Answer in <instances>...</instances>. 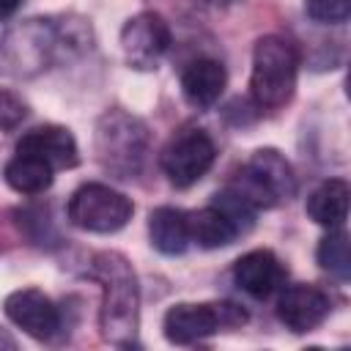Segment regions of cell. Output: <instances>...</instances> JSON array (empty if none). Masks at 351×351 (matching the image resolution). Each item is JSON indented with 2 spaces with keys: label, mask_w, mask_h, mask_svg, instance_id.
<instances>
[{
  "label": "cell",
  "mask_w": 351,
  "mask_h": 351,
  "mask_svg": "<svg viewBox=\"0 0 351 351\" xmlns=\"http://www.w3.org/2000/svg\"><path fill=\"white\" fill-rule=\"evenodd\" d=\"M186 222H189V239L197 241L203 250H219V247H228L239 230L236 225L211 203L206 208H197L192 214H186Z\"/></svg>",
  "instance_id": "e0dca14e"
},
{
  "label": "cell",
  "mask_w": 351,
  "mask_h": 351,
  "mask_svg": "<svg viewBox=\"0 0 351 351\" xmlns=\"http://www.w3.org/2000/svg\"><path fill=\"white\" fill-rule=\"evenodd\" d=\"M244 321H247V313L230 302H203V304L178 302L165 313L162 329L170 343L192 346L197 340L211 337L219 329L241 326Z\"/></svg>",
  "instance_id": "8992f818"
},
{
  "label": "cell",
  "mask_w": 351,
  "mask_h": 351,
  "mask_svg": "<svg viewBox=\"0 0 351 351\" xmlns=\"http://www.w3.org/2000/svg\"><path fill=\"white\" fill-rule=\"evenodd\" d=\"M304 11L315 22L340 25L351 14V0H304Z\"/></svg>",
  "instance_id": "44dd1931"
},
{
  "label": "cell",
  "mask_w": 351,
  "mask_h": 351,
  "mask_svg": "<svg viewBox=\"0 0 351 351\" xmlns=\"http://www.w3.org/2000/svg\"><path fill=\"white\" fill-rule=\"evenodd\" d=\"M225 82H228V74L222 69L219 60H211V58H200L195 63H189L181 74V90H184V99L203 110V107H211L222 90H225Z\"/></svg>",
  "instance_id": "5bb4252c"
},
{
  "label": "cell",
  "mask_w": 351,
  "mask_h": 351,
  "mask_svg": "<svg viewBox=\"0 0 351 351\" xmlns=\"http://www.w3.org/2000/svg\"><path fill=\"white\" fill-rule=\"evenodd\" d=\"M214 156H217L214 140L200 129H186L165 145L159 165L173 186L186 189L208 173V167L214 165Z\"/></svg>",
  "instance_id": "ba28073f"
},
{
  "label": "cell",
  "mask_w": 351,
  "mask_h": 351,
  "mask_svg": "<svg viewBox=\"0 0 351 351\" xmlns=\"http://www.w3.org/2000/svg\"><path fill=\"white\" fill-rule=\"evenodd\" d=\"M214 206H217V208L236 225L239 233L250 230L252 222H255V208H252L247 200H241L233 189H222V192H217V195H214Z\"/></svg>",
  "instance_id": "ffe728a7"
},
{
  "label": "cell",
  "mask_w": 351,
  "mask_h": 351,
  "mask_svg": "<svg viewBox=\"0 0 351 351\" xmlns=\"http://www.w3.org/2000/svg\"><path fill=\"white\" fill-rule=\"evenodd\" d=\"M348 197H351V186L343 178H329L318 184L307 197V214L313 222L324 228H340L348 217Z\"/></svg>",
  "instance_id": "2e32d148"
},
{
  "label": "cell",
  "mask_w": 351,
  "mask_h": 351,
  "mask_svg": "<svg viewBox=\"0 0 351 351\" xmlns=\"http://www.w3.org/2000/svg\"><path fill=\"white\" fill-rule=\"evenodd\" d=\"M241 200H247L255 211L271 208L296 192V178L288 159L274 148H261L250 156L241 173L230 181V186Z\"/></svg>",
  "instance_id": "5b68a950"
},
{
  "label": "cell",
  "mask_w": 351,
  "mask_h": 351,
  "mask_svg": "<svg viewBox=\"0 0 351 351\" xmlns=\"http://www.w3.org/2000/svg\"><path fill=\"white\" fill-rule=\"evenodd\" d=\"M3 310L22 332H27L36 340H49L60 329V313L55 302L36 288H22L8 293Z\"/></svg>",
  "instance_id": "30bf717a"
},
{
  "label": "cell",
  "mask_w": 351,
  "mask_h": 351,
  "mask_svg": "<svg viewBox=\"0 0 351 351\" xmlns=\"http://www.w3.org/2000/svg\"><path fill=\"white\" fill-rule=\"evenodd\" d=\"M90 274L101 282V313L99 326L107 343L129 348L137 346V324H140V291L137 277L129 261L121 252H99L93 258Z\"/></svg>",
  "instance_id": "6da1fadb"
},
{
  "label": "cell",
  "mask_w": 351,
  "mask_h": 351,
  "mask_svg": "<svg viewBox=\"0 0 351 351\" xmlns=\"http://www.w3.org/2000/svg\"><path fill=\"white\" fill-rule=\"evenodd\" d=\"M16 8H19V0H0V19L11 16Z\"/></svg>",
  "instance_id": "603a6c76"
},
{
  "label": "cell",
  "mask_w": 351,
  "mask_h": 351,
  "mask_svg": "<svg viewBox=\"0 0 351 351\" xmlns=\"http://www.w3.org/2000/svg\"><path fill=\"white\" fill-rule=\"evenodd\" d=\"M93 148L104 170L118 178H132L140 173L148 154V129L140 118L123 110H107L96 121Z\"/></svg>",
  "instance_id": "277c9868"
},
{
  "label": "cell",
  "mask_w": 351,
  "mask_h": 351,
  "mask_svg": "<svg viewBox=\"0 0 351 351\" xmlns=\"http://www.w3.org/2000/svg\"><path fill=\"white\" fill-rule=\"evenodd\" d=\"M236 285L252 299H269L285 282V266L271 250H252L233 263Z\"/></svg>",
  "instance_id": "8fae6325"
},
{
  "label": "cell",
  "mask_w": 351,
  "mask_h": 351,
  "mask_svg": "<svg viewBox=\"0 0 351 351\" xmlns=\"http://www.w3.org/2000/svg\"><path fill=\"white\" fill-rule=\"evenodd\" d=\"M16 151L25 154H36L44 162H49L52 167H74L80 162V151H77V140L66 126H36L30 132L22 134Z\"/></svg>",
  "instance_id": "4fadbf2b"
},
{
  "label": "cell",
  "mask_w": 351,
  "mask_h": 351,
  "mask_svg": "<svg viewBox=\"0 0 351 351\" xmlns=\"http://www.w3.org/2000/svg\"><path fill=\"white\" fill-rule=\"evenodd\" d=\"M329 296L315 285H291L280 293L277 318L291 332H310L329 315Z\"/></svg>",
  "instance_id": "7c38bea8"
},
{
  "label": "cell",
  "mask_w": 351,
  "mask_h": 351,
  "mask_svg": "<svg viewBox=\"0 0 351 351\" xmlns=\"http://www.w3.org/2000/svg\"><path fill=\"white\" fill-rule=\"evenodd\" d=\"M22 118H25V104L11 93H0V132L14 129Z\"/></svg>",
  "instance_id": "7402d4cb"
},
{
  "label": "cell",
  "mask_w": 351,
  "mask_h": 351,
  "mask_svg": "<svg viewBox=\"0 0 351 351\" xmlns=\"http://www.w3.org/2000/svg\"><path fill=\"white\" fill-rule=\"evenodd\" d=\"M315 258L321 263V269H326L332 277H337L340 282H346L351 277V247H348V233L346 230H332L318 241Z\"/></svg>",
  "instance_id": "d6986e66"
},
{
  "label": "cell",
  "mask_w": 351,
  "mask_h": 351,
  "mask_svg": "<svg viewBox=\"0 0 351 351\" xmlns=\"http://www.w3.org/2000/svg\"><path fill=\"white\" fill-rule=\"evenodd\" d=\"M71 44L77 38L52 19H25L0 38V69L11 77H33Z\"/></svg>",
  "instance_id": "7a4b0ae2"
},
{
  "label": "cell",
  "mask_w": 351,
  "mask_h": 351,
  "mask_svg": "<svg viewBox=\"0 0 351 351\" xmlns=\"http://www.w3.org/2000/svg\"><path fill=\"white\" fill-rule=\"evenodd\" d=\"M148 233H151V244L162 255H181L192 241L186 214L181 208H173V206H159L151 211Z\"/></svg>",
  "instance_id": "9a60e30c"
},
{
  "label": "cell",
  "mask_w": 351,
  "mask_h": 351,
  "mask_svg": "<svg viewBox=\"0 0 351 351\" xmlns=\"http://www.w3.org/2000/svg\"><path fill=\"white\" fill-rule=\"evenodd\" d=\"M52 170L55 167L49 162H44L41 156L16 151V156L5 165V181L11 189H16L22 195H41L52 184Z\"/></svg>",
  "instance_id": "ac0fdd59"
},
{
  "label": "cell",
  "mask_w": 351,
  "mask_h": 351,
  "mask_svg": "<svg viewBox=\"0 0 351 351\" xmlns=\"http://www.w3.org/2000/svg\"><path fill=\"white\" fill-rule=\"evenodd\" d=\"M71 225L90 233H115L132 219V200L107 184H82L69 200Z\"/></svg>",
  "instance_id": "52a82bcc"
},
{
  "label": "cell",
  "mask_w": 351,
  "mask_h": 351,
  "mask_svg": "<svg viewBox=\"0 0 351 351\" xmlns=\"http://www.w3.org/2000/svg\"><path fill=\"white\" fill-rule=\"evenodd\" d=\"M170 44L167 22L154 11H140L121 27V49L129 66L134 69H156L159 58Z\"/></svg>",
  "instance_id": "9c48e42d"
},
{
  "label": "cell",
  "mask_w": 351,
  "mask_h": 351,
  "mask_svg": "<svg viewBox=\"0 0 351 351\" xmlns=\"http://www.w3.org/2000/svg\"><path fill=\"white\" fill-rule=\"evenodd\" d=\"M296 74H299V55L291 41H285L282 36H263L255 41L250 93L258 110L282 107L293 96Z\"/></svg>",
  "instance_id": "3957f363"
}]
</instances>
